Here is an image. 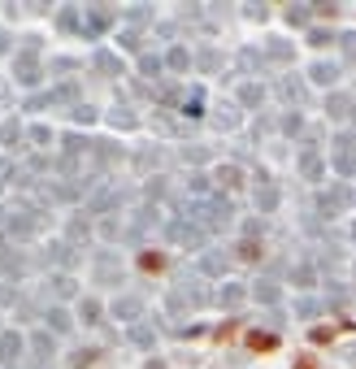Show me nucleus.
<instances>
[{"label": "nucleus", "mask_w": 356, "mask_h": 369, "mask_svg": "<svg viewBox=\"0 0 356 369\" xmlns=\"http://www.w3.org/2000/svg\"><path fill=\"white\" fill-rule=\"evenodd\" d=\"M248 348H252V352H269V348H278V339H274V334H256V330H252V334H248Z\"/></svg>", "instance_id": "1"}, {"label": "nucleus", "mask_w": 356, "mask_h": 369, "mask_svg": "<svg viewBox=\"0 0 356 369\" xmlns=\"http://www.w3.org/2000/svg\"><path fill=\"white\" fill-rule=\"evenodd\" d=\"M139 265H143V269H161L166 261H161V252H143V256H139Z\"/></svg>", "instance_id": "2"}]
</instances>
